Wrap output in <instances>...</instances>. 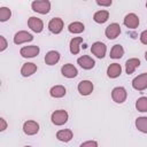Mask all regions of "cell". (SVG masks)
I'll use <instances>...</instances> for the list:
<instances>
[{
    "label": "cell",
    "instance_id": "1",
    "mask_svg": "<svg viewBox=\"0 0 147 147\" xmlns=\"http://www.w3.org/2000/svg\"><path fill=\"white\" fill-rule=\"evenodd\" d=\"M31 7L39 14H47L51 10V2L48 0H36L31 3Z\"/></svg>",
    "mask_w": 147,
    "mask_h": 147
},
{
    "label": "cell",
    "instance_id": "2",
    "mask_svg": "<svg viewBox=\"0 0 147 147\" xmlns=\"http://www.w3.org/2000/svg\"><path fill=\"white\" fill-rule=\"evenodd\" d=\"M51 119H52V123L55 124V125H63L68 121V113L65 110H63V109L55 110L52 114Z\"/></svg>",
    "mask_w": 147,
    "mask_h": 147
},
{
    "label": "cell",
    "instance_id": "3",
    "mask_svg": "<svg viewBox=\"0 0 147 147\" xmlns=\"http://www.w3.org/2000/svg\"><path fill=\"white\" fill-rule=\"evenodd\" d=\"M132 87L137 91H144L147 88V72L137 76L132 80Z\"/></svg>",
    "mask_w": 147,
    "mask_h": 147
},
{
    "label": "cell",
    "instance_id": "4",
    "mask_svg": "<svg viewBox=\"0 0 147 147\" xmlns=\"http://www.w3.org/2000/svg\"><path fill=\"white\" fill-rule=\"evenodd\" d=\"M126 96H127V93H126L125 88L122 86L115 87L111 92V98L116 103H123L126 100Z\"/></svg>",
    "mask_w": 147,
    "mask_h": 147
},
{
    "label": "cell",
    "instance_id": "5",
    "mask_svg": "<svg viewBox=\"0 0 147 147\" xmlns=\"http://www.w3.org/2000/svg\"><path fill=\"white\" fill-rule=\"evenodd\" d=\"M48 29L52 33H60L62 30H63V21L60 18V17H54L49 21L48 23Z\"/></svg>",
    "mask_w": 147,
    "mask_h": 147
},
{
    "label": "cell",
    "instance_id": "6",
    "mask_svg": "<svg viewBox=\"0 0 147 147\" xmlns=\"http://www.w3.org/2000/svg\"><path fill=\"white\" fill-rule=\"evenodd\" d=\"M105 33H106V37L108 39H115V38H117L119 36V33H121V26H119V24H117V23L109 24L106 28Z\"/></svg>",
    "mask_w": 147,
    "mask_h": 147
},
{
    "label": "cell",
    "instance_id": "7",
    "mask_svg": "<svg viewBox=\"0 0 147 147\" xmlns=\"http://www.w3.org/2000/svg\"><path fill=\"white\" fill-rule=\"evenodd\" d=\"M91 52H92L96 57L102 59V57H105V55H106L107 47H106V45H105L103 42H101V41H96V42H94V44L92 45V47H91Z\"/></svg>",
    "mask_w": 147,
    "mask_h": 147
},
{
    "label": "cell",
    "instance_id": "8",
    "mask_svg": "<svg viewBox=\"0 0 147 147\" xmlns=\"http://www.w3.org/2000/svg\"><path fill=\"white\" fill-rule=\"evenodd\" d=\"M33 39V36L26 31H18L15 33L14 36V42L16 45H21L23 42H28V41H31Z\"/></svg>",
    "mask_w": 147,
    "mask_h": 147
},
{
    "label": "cell",
    "instance_id": "9",
    "mask_svg": "<svg viewBox=\"0 0 147 147\" xmlns=\"http://www.w3.org/2000/svg\"><path fill=\"white\" fill-rule=\"evenodd\" d=\"M39 47L36 45H31V46H24L21 48L20 54L23 57H34L36 55L39 54Z\"/></svg>",
    "mask_w": 147,
    "mask_h": 147
},
{
    "label": "cell",
    "instance_id": "10",
    "mask_svg": "<svg viewBox=\"0 0 147 147\" xmlns=\"http://www.w3.org/2000/svg\"><path fill=\"white\" fill-rule=\"evenodd\" d=\"M23 131L28 136H33L39 131V124L36 121H26L23 124Z\"/></svg>",
    "mask_w": 147,
    "mask_h": 147
},
{
    "label": "cell",
    "instance_id": "11",
    "mask_svg": "<svg viewBox=\"0 0 147 147\" xmlns=\"http://www.w3.org/2000/svg\"><path fill=\"white\" fill-rule=\"evenodd\" d=\"M28 25H29V28H30L33 32H37V33L41 32L42 29H44V23H42V21H41L40 18H38V17H34V16H32V17H30V18L28 20Z\"/></svg>",
    "mask_w": 147,
    "mask_h": 147
},
{
    "label": "cell",
    "instance_id": "12",
    "mask_svg": "<svg viewBox=\"0 0 147 147\" xmlns=\"http://www.w3.org/2000/svg\"><path fill=\"white\" fill-rule=\"evenodd\" d=\"M61 72L64 77L67 78H75L78 75V71L76 69V67L71 63H67L61 68Z\"/></svg>",
    "mask_w": 147,
    "mask_h": 147
},
{
    "label": "cell",
    "instance_id": "13",
    "mask_svg": "<svg viewBox=\"0 0 147 147\" xmlns=\"http://www.w3.org/2000/svg\"><path fill=\"white\" fill-rule=\"evenodd\" d=\"M124 24L129 29H136L139 25V17L136 14L130 13L124 17Z\"/></svg>",
    "mask_w": 147,
    "mask_h": 147
},
{
    "label": "cell",
    "instance_id": "14",
    "mask_svg": "<svg viewBox=\"0 0 147 147\" xmlns=\"http://www.w3.org/2000/svg\"><path fill=\"white\" fill-rule=\"evenodd\" d=\"M77 62H78V64H79L83 69H86V70H90V69H92V68L95 65L94 60H93L91 56H88V55H83V56L78 57Z\"/></svg>",
    "mask_w": 147,
    "mask_h": 147
},
{
    "label": "cell",
    "instance_id": "15",
    "mask_svg": "<svg viewBox=\"0 0 147 147\" xmlns=\"http://www.w3.org/2000/svg\"><path fill=\"white\" fill-rule=\"evenodd\" d=\"M93 91V83L90 80H82L78 84V92L82 95H90Z\"/></svg>",
    "mask_w": 147,
    "mask_h": 147
},
{
    "label": "cell",
    "instance_id": "16",
    "mask_svg": "<svg viewBox=\"0 0 147 147\" xmlns=\"http://www.w3.org/2000/svg\"><path fill=\"white\" fill-rule=\"evenodd\" d=\"M60 60V53L56 51H49L46 55H45V62L48 65H54L59 62Z\"/></svg>",
    "mask_w": 147,
    "mask_h": 147
},
{
    "label": "cell",
    "instance_id": "17",
    "mask_svg": "<svg viewBox=\"0 0 147 147\" xmlns=\"http://www.w3.org/2000/svg\"><path fill=\"white\" fill-rule=\"evenodd\" d=\"M140 65V60L139 59H129L126 62H125V70H126V74L127 75H131L133 74V71Z\"/></svg>",
    "mask_w": 147,
    "mask_h": 147
},
{
    "label": "cell",
    "instance_id": "18",
    "mask_svg": "<svg viewBox=\"0 0 147 147\" xmlns=\"http://www.w3.org/2000/svg\"><path fill=\"white\" fill-rule=\"evenodd\" d=\"M36 71H37V65L34 63H31V62L24 63L23 67H22V69H21V74L24 77H29V76L33 75Z\"/></svg>",
    "mask_w": 147,
    "mask_h": 147
},
{
    "label": "cell",
    "instance_id": "19",
    "mask_svg": "<svg viewBox=\"0 0 147 147\" xmlns=\"http://www.w3.org/2000/svg\"><path fill=\"white\" fill-rule=\"evenodd\" d=\"M121 72H122V67H121V64H118V63H111V64L108 67V69H107V75H108V77H110V78H116V77H118V76L121 75Z\"/></svg>",
    "mask_w": 147,
    "mask_h": 147
},
{
    "label": "cell",
    "instance_id": "20",
    "mask_svg": "<svg viewBox=\"0 0 147 147\" xmlns=\"http://www.w3.org/2000/svg\"><path fill=\"white\" fill-rule=\"evenodd\" d=\"M56 138L60 140V141H63V142H68L72 139V131L71 130H68V129H64V130H60L57 131L56 133Z\"/></svg>",
    "mask_w": 147,
    "mask_h": 147
},
{
    "label": "cell",
    "instance_id": "21",
    "mask_svg": "<svg viewBox=\"0 0 147 147\" xmlns=\"http://www.w3.org/2000/svg\"><path fill=\"white\" fill-rule=\"evenodd\" d=\"M65 93H67L65 87L62 86V85H55V86H53V87L51 88V91H49V94H51V96H53V98H62V96L65 95Z\"/></svg>",
    "mask_w": 147,
    "mask_h": 147
},
{
    "label": "cell",
    "instance_id": "22",
    "mask_svg": "<svg viewBox=\"0 0 147 147\" xmlns=\"http://www.w3.org/2000/svg\"><path fill=\"white\" fill-rule=\"evenodd\" d=\"M108 18H109V13H108V10H99V11H96V13L93 15V20H94L96 23H100V24L107 22Z\"/></svg>",
    "mask_w": 147,
    "mask_h": 147
},
{
    "label": "cell",
    "instance_id": "23",
    "mask_svg": "<svg viewBox=\"0 0 147 147\" xmlns=\"http://www.w3.org/2000/svg\"><path fill=\"white\" fill-rule=\"evenodd\" d=\"M83 42V38L82 37H75L71 39L70 41V52L76 55L79 53V45Z\"/></svg>",
    "mask_w": 147,
    "mask_h": 147
},
{
    "label": "cell",
    "instance_id": "24",
    "mask_svg": "<svg viewBox=\"0 0 147 147\" xmlns=\"http://www.w3.org/2000/svg\"><path fill=\"white\" fill-rule=\"evenodd\" d=\"M136 127L144 133H147V117L146 116H141L138 117L136 119Z\"/></svg>",
    "mask_w": 147,
    "mask_h": 147
},
{
    "label": "cell",
    "instance_id": "25",
    "mask_svg": "<svg viewBox=\"0 0 147 147\" xmlns=\"http://www.w3.org/2000/svg\"><path fill=\"white\" fill-rule=\"evenodd\" d=\"M123 55H124V49H123V47H122L119 44L114 45L113 48H111V51H110V57H111V59H119V57H122Z\"/></svg>",
    "mask_w": 147,
    "mask_h": 147
},
{
    "label": "cell",
    "instance_id": "26",
    "mask_svg": "<svg viewBox=\"0 0 147 147\" xmlns=\"http://www.w3.org/2000/svg\"><path fill=\"white\" fill-rule=\"evenodd\" d=\"M84 29H85V26H84V24L80 23V22L70 23L69 26H68V30H69V32H71V33H80V32L84 31Z\"/></svg>",
    "mask_w": 147,
    "mask_h": 147
},
{
    "label": "cell",
    "instance_id": "27",
    "mask_svg": "<svg viewBox=\"0 0 147 147\" xmlns=\"http://www.w3.org/2000/svg\"><path fill=\"white\" fill-rule=\"evenodd\" d=\"M136 108L138 111L146 113L147 111V96H141L136 102Z\"/></svg>",
    "mask_w": 147,
    "mask_h": 147
},
{
    "label": "cell",
    "instance_id": "28",
    "mask_svg": "<svg viewBox=\"0 0 147 147\" xmlns=\"http://www.w3.org/2000/svg\"><path fill=\"white\" fill-rule=\"evenodd\" d=\"M11 16V11L9 8L7 7H1L0 8V22H6L7 20H9Z\"/></svg>",
    "mask_w": 147,
    "mask_h": 147
},
{
    "label": "cell",
    "instance_id": "29",
    "mask_svg": "<svg viewBox=\"0 0 147 147\" xmlns=\"http://www.w3.org/2000/svg\"><path fill=\"white\" fill-rule=\"evenodd\" d=\"M79 147H98V142L95 140H88V141L83 142Z\"/></svg>",
    "mask_w": 147,
    "mask_h": 147
},
{
    "label": "cell",
    "instance_id": "30",
    "mask_svg": "<svg viewBox=\"0 0 147 147\" xmlns=\"http://www.w3.org/2000/svg\"><path fill=\"white\" fill-rule=\"evenodd\" d=\"M7 46H8L7 40L5 39V37H3V36H0V51H1V52H2V51H5V49L7 48Z\"/></svg>",
    "mask_w": 147,
    "mask_h": 147
},
{
    "label": "cell",
    "instance_id": "31",
    "mask_svg": "<svg viewBox=\"0 0 147 147\" xmlns=\"http://www.w3.org/2000/svg\"><path fill=\"white\" fill-rule=\"evenodd\" d=\"M140 41H141L142 44L147 45V30H145V31H142V32L140 33Z\"/></svg>",
    "mask_w": 147,
    "mask_h": 147
},
{
    "label": "cell",
    "instance_id": "32",
    "mask_svg": "<svg viewBox=\"0 0 147 147\" xmlns=\"http://www.w3.org/2000/svg\"><path fill=\"white\" fill-rule=\"evenodd\" d=\"M111 0H107V1H100V0H98L96 1V3L99 5V6H110L111 5Z\"/></svg>",
    "mask_w": 147,
    "mask_h": 147
},
{
    "label": "cell",
    "instance_id": "33",
    "mask_svg": "<svg viewBox=\"0 0 147 147\" xmlns=\"http://www.w3.org/2000/svg\"><path fill=\"white\" fill-rule=\"evenodd\" d=\"M0 123H1V126H0V131H3V130H6V127H7V123H6L5 118H0Z\"/></svg>",
    "mask_w": 147,
    "mask_h": 147
},
{
    "label": "cell",
    "instance_id": "34",
    "mask_svg": "<svg viewBox=\"0 0 147 147\" xmlns=\"http://www.w3.org/2000/svg\"><path fill=\"white\" fill-rule=\"evenodd\" d=\"M145 59H146V61H147V52L145 53Z\"/></svg>",
    "mask_w": 147,
    "mask_h": 147
},
{
    "label": "cell",
    "instance_id": "35",
    "mask_svg": "<svg viewBox=\"0 0 147 147\" xmlns=\"http://www.w3.org/2000/svg\"><path fill=\"white\" fill-rule=\"evenodd\" d=\"M25 147H31V146H25Z\"/></svg>",
    "mask_w": 147,
    "mask_h": 147
},
{
    "label": "cell",
    "instance_id": "36",
    "mask_svg": "<svg viewBox=\"0 0 147 147\" xmlns=\"http://www.w3.org/2000/svg\"><path fill=\"white\" fill-rule=\"evenodd\" d=\"M146 7H147V2H146Z\"/></svg>",
    "mask_w": 147,
    "mask_h": 147
}]
</instances>
